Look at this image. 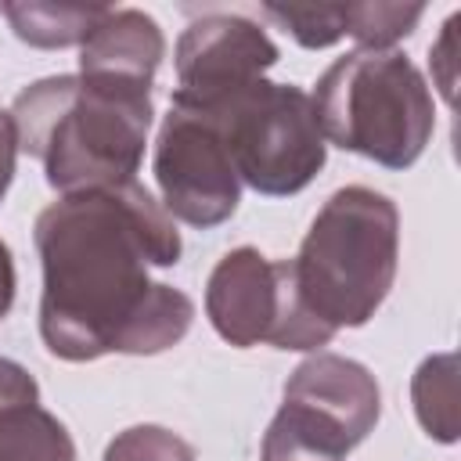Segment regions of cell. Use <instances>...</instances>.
Returning a JSON list of instances; mask_svg holds the SVG:
<instances>
[{"mask_svg": "<svg viewBox=\"0 0 461 461\" xmlns=\"http://www.w3.org/2000/svg\"><path fill=\"white\" fill-rule=\"evenodd\" d=\"M32 241L43 267L40 335L54 357H151L191 331V295L151 281V267L180 263L184 241L144 184L61 194L36 216Z\"/></svg>", "mask_w": 461, "mask_h": 461, "instance_id": "1", "label": "cell"}, {"mask_svg": "<svg viewBox=\"0 0 461 461\" xmlns=\"http://www.w3.org/2000/svg\"><path fill=\"white\" fill-rule=\"evenodd\" d=\"M151 94L47 76L29 83L14 104L18 151L43 166L54 191H90L133 180L151 130Z\"/></svg>", "mask_w": 461, "mask_h": 461, "instance_id": "2", "label": "cell"}, {"mask_svg": "<svg viewBox=\"0 0 461 461\" xmlns=\"http://www.w3.org/2000/svg\"><path fill=\"white\" fill-rule=\"evenodd\" d=\"M288 263L303 306L321 324L331 331L367 324L396 281L400 212L393 198L364 184L339 187Z\"/></svg>", "mask_w": 461, "mask_h": 461, "instance_id": "3", "label": "cell"}, {"mask_svg": "<svg viewBox=\"0 0 461 461\" xmlns=\"http://www.w3.org/2000/svg\"><path fill=\"white\" fill-rule=\"evenodd\" d=\"M310 97L328 144L385 169L414 166L436 130L432 90L396 47L342 54L324 68Z\"/></svg>", "mask_w": 461, "mask_h": 461, "instance_id": "4", "label": "cell"}, {"mask_svg": "<svg viewBox=\"0 0 461 461\" xmlns=\"http://www.w3.org/2000/svg\"><path fill=\"white\" fill-rule=\"evenodd\" d=\"M176 104V101H173ZM212 119L241 184L267 198L299 194L328 158L313 97L295 83L256 79L216 104H187Z\"/></svg>", "mask_w": 461, "mask_h": 461, "instance_id": "5", "label": "cell"}, {"mask_svg": "<svg viewBox=\"0 0 461 461\" xmlns=\"http://www.w3.org/2000/svg\"><path fill=\"white\" fill-rule=\"evenodd\" d=\"M382 414L375 375L349 357L313 353L285 382L259 461H346Z\"/></svg>", "mask_w": 461, "mask_h": 461, "instance_id": "6", "label": "cell"}, {"mask_svg": "<svg viewBox=\"0 0 461 461\" xmlns=\"http://www.w3.org/2000/svg\"><path fill=\"white\" fill-rule=\"evenodd\" d=\"M205 313L216 335L238 349H321L335 339L299 299L288 259H270L252 245L230 249L205 281Z\"/></svg>", "mask_w": 461, "mask_h": 461, "instance_id": "7", "label": "cell"}, {"mask_svg": "<svg viewBox=\"0 0 461 461\" xmlns=\"http://www.w3.org/2000/svg\"><path fill=\"white\" fill-rule=\"evenodd\" d=\"M155 180L162 209L198 230L227 223L241 202V180L212 119L173 101L155 140Z\"/></svg>", "mask_w": 461, "mask_h": 461, "instance_id": "8", "label": "cell"}, {"mask_svg": "<svg viewBox=\"0 0 461 461\" xmlns=\"http://www.w3.org/2000/svg\"><path fill=\"white\" fill-rule=\"evenodd\" d=\"M277 43L245 14H202L176 40V104H216L277 65Z\"/></svg>", "mask_w": 461, "mask_h": 461, "instance_id": "9", "label": "cell"}, {"mask_svg": "<svg viewBox=\"0 0 461 461\" xmlns=\"http://www.w3.org/2000/svg\"><path fill=\"white\" fill-rule=\"evenodd\" d=\"M166 54V36L158 22L137 7H108L94 32L79 43V79L151 94L155 72Z\"/></svg>", "mask_w": 461, "mask_h": 461, "instance_id": "10", "label": "cell"}, {"mask_svg": "<svg viewBox=\"0 0 461 461\" xmlns=\"http://www.w3.org/2000/svg\"><path fill=\"white\" fill-rule=\"evenodd\" d=\"M0 461H76V443L40 400H14L0 407Z\"/></svg>", "mask_w": 461, "mask_h": 461, "instance_id": "11", "label": "cell"}, {"mask_svg": "<svg viewBox=\"0 0 461 461\" xmlns=\"http://www.w3.org/2000/svg\"><path fill=\"white\" fill-rule=\"evenodd\" d=\"M14 29V36L40 50H61L72 43H83L94 25L108 14L101 4H4L0 7Z\"/></svg>", "mask_w": 461, "mask_h": 461, "instance_id": "12", "label": "cell"}, {"mask_svg": "<svg viewBox=\"0 0 461 461\" xmlns=\"http://www.w3.org/2000/svg\"><path fill=\"white\" fill-rule=\"evenodd\" d=\"M411 400L425 436L439 443H454L457 439V357L454 353L425 357L411 378Z\"/></svg>", "mask_w": 461, "mask_h": 461, "instance_id": "13", "label": "cell"}, {"mask_svg": "<svg viewBox=\"0 0 461 461\" xmlns=\"http://www.w3.org/2000/svg\"><path fill=\"white\" fill-rule=\"evenodd\" d=\"M425 4H346V36L364 50H389L421 22Z\"/></svg>", "mask_w": 461, "mask_h": 461, "instance_id": "14", "label": "cell"}, {"mask_svg": "<svg viewBox=\"0 0 461 461\" xmlns=\"http://www.w3.org/2000/svg\"><path fill=\"white\" fill-rule=\"evenodd\" d=\"M263 14L306 50H324L346 36V4H263Z\"/></svg>", "mask_w": 461, "mask_h": 461, "instance_id": "15", "label": "cell"}, {"mask_svg": "<svg viewBox=\"0 0 461 461\" xmlns=\"http://www.w3.org/2000/svg\"><path fill=\"white\" fill-rule=\"evenodd\" d=\"M104 461H198L194 447L166 425H130L108 447Z\"/></svg>", "mask_w": 461, "mask_h": 461, "instance_id": "16", "label": "cell"}, {"mask_svg": "<svg viewBox=\"0 0 461 461\" xmlns=\"http://www.w3.org/2000/svg\"><path fill=\"white\" fill-rule=\"evenodd\" d=\"M14 400H40V385L18 360L0 357V407Z\"/></svg>", "mask_w": 461, "mask_h": 461, "instance_id": "17", "label": "cell"}, {"mask_svg": "<svg viewBox=\"0 0 461 461\" xmlns=\"http://www.w3.org/2000/svg\"><path fill=\"white\" fill-rule=\"evenodd\" d=\"M454 29H457V14L447 18L443 32H439V43L432 47V72L439 79V90L447 101H454Z\"/></svg>", "mask_w": 461, "mask_h": 461, "instance_id": "18", "label": "cell"}, {"mask_svg": "<svg viewBox=\"0 0 461 461\" xmlns=\"http://www.w3.org/2000/svg\"><path fill=\"white\" fill-rule=\"evenodd\" d=\"M14 162H18V133L11 112L0 108V202L7 198V187L14 180Z\"/></svg>", "mask_w": 461, "mask_h": 461, "instance_id": "19", "label": "cell"}, {"mask_svg": "<svg viewBox=\"0 0 461 461\" xmlns=\"http://www.w3.org/2000/svg\"><path fill=\"white\" fill-rule=\"evenodd\" d=\"M14 288H18V281H14V256H11L7 241H0V321L14 306Z\"/></svg>", "mask_w": 461, "mask_h": 461, "instance_id": "20", "label": "cell"}]
</instances>
